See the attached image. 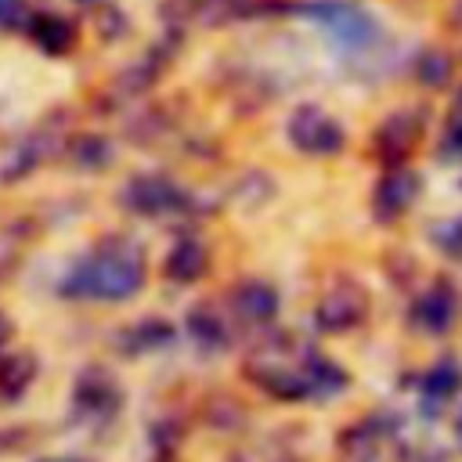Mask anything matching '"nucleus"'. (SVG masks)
I'll list each match as a JSON object with an SVG mask.
<instances>
[{
  "instance_id": "f257e3e1",
  "label": "nucleus",
  "mask_w": 462,
  "mask_h": 462,
  "mask_svg": "<svg viewBox=\"0 0 462 462\" xmlns=\"http://www.w3.org/2000/svg\"><path fill=\"white\" fill-rule=\"evenodd\" d=\"M245 375L278 401H300V397H328L346 386L343 368H336L328 357L300 346L289 336H278L253 350Z\"/></svg>"
},
{
  "instance_id": "f03ea898",
  "label": "nucleus",
  "mask_w": 462,
  "mask_h": 462,
  "mask_svg": "<svg viewBox=\"0 0 462 462\" xmlns=\"http://www.w3.org/2000/svg\"><path fill=\"white\" fill-rule=\"evenodd\" d=\"M144 285V253L130 238H105L90 256H83L61 282L65 296L76 300H130Z\"/></svg>"
},
{
  "instance_id": "7ed1b4c3",
  "label": "nucleus",
  "mask_w": 462,
  "mask_h": 462,
  "mask_svg": "<svg viewBox=\"0 0 462 462\" xmlns=\"http://www.w3.org/2000/svg\"><path fill=\"white\" fill-rule=\"evenodd\" d=\"M365 314H368V292L350 278H339L336 285H328L314 303V321L325 332H346L361 325Z\"/></svg>"
},
{
  "instance_id": "20e7f679",
  "label": "nucleus",
  "mask_w": 462,
  "mask_h": 462,
  "mask_svg": "<svg viewBox=\"0 0 462 462\" xmlns=\"http://www.w3.org/2000/svg\"><path fill=\"white\" fill-rule=\"evenodd\" d=\"M289 141L303 155H336L343 148V130L318 105H300L289 119Z\"/></svg>"
},
{
  "instance_id": "39448f33",
  "label": "nucleus",
  "mask_w": 462,
  "mask_h": 462,
  "mask_svg": "<svg viewBox=\"0 0 462 462\" xmlns=\"http://www.w3.org/2000/svg\"><path fill=\"white\" fill-rule=\"evenodd\" d=\"M314 18L346 51H361V47H368L375 40V22L365 11H357V7H346V4H318L314 7Z\"/></svg>"
},
{
  "instance_id": "423d86ee",
  "label": "nucleus",
  "mask_w": 462,
  "mask_h": 462,
  "mask_svg": "<svg viewBox=\"0 0 462 462\" xmlns=\"http://www.w3.org/2000/svg\"><path fill=\"white\" fill-rule=\"evenodd\" d=\"M415 199H419V177L404 166H393L372 191V213L379 220H397L401 213L411 209Z\"/></svg>"
},
{
  "instance_id": "0eeeda50",
  "label": "nucleus",
  "mask_w": 462,
  "mask_h": 462,
  "mask_svg": "<svg viewBox=\"0 0 462 462\" xmlns=\"http://www.w3.org/2000/svg\"><path fill=\"white\" fill-rule=\"evenodd\" d=\"M126 206L144 217H162L184 206V191L166 177H134L126 188Z\"/></svg>"
},
{
  "instance_id": "6e6552de",
  "label": "nucleus",
  "mask_w": 462,
  "mask_h": 462,
  "mask_svg": "<svg viewBox=\"0 0 462 462\" xmlns=\"http://www.w3.org/2000/svg\"><path fill=\"white\" fill-rule=\"evenodd\" d=\"M72 404H76V411L87 415V419H108V415L119 411V386L112 383L108 372L90 368V372H83V375L76 379Z\"/></svg>"
},
{
  "instance_id": "1a4fd4ad",
  "label": "nucleus",
  "mask_w": 462,
  "mask_h": 462,
  "mask_svg": "<svg viewBox=\"0 0 462 462\" xmlns=\"http://www.w3.org/2000/svg\"><path fill=\"white\" fill-rule=\"evenodd\" d=\"M419 137H422L419 116H415V112H393V116L375 130V152H379L383 162L397 166V162H404V159L411 155V148L419 144Z\"/></svg>"
},
{
  "instance_id": "9d476101",
  "label": "nucleus",
  "mask_w": 462,
  "mask_h": 462,
  "mask_svg": "<svg viewBox=\"0 0 462 462\" xmlns=\"http://www.w3.org/2000/svg\"><path fill=\"white\" fill-rule=\"evenodd\" d=\"M455 310H458V300H455L451 285L448 282H437L433 289H426L411 303V325L422 328V332L440 336V332H448L455 325Z\"/></svg>"
},
{
  "instance_id": "9b49d317",
  "label": "nucleus",
  "mask_w": 462,
  "mask_h": 462,
  "mask_svg": "<svg viewBox=\"0 0 462 462\" xmlns=\"http://www.w3.org/2000/svg\"><path fill=\"white\" fill-rule=\"evenodd\" d=\"M227 307L242 325H267L278 314V292L267 282H242L227 296Z\"/></svg>"
},
{
  "instance_id": "f8f14e48",
  "label": "nucleus",
  "mask_w": 462,
  "mask_h": 462,
  "mask_svg": "<svg viewBox=\"0 0 462 462\" xmlns=\"http://www.w3.org/2000/svg\"><path fill=\"white\" fill-rule=\"evenodd\" d=\"M231 318V314H227ZM217 307H209V303H202V307H195L191 314H188V328H191V336H195V343H202L206 350H220V346H227V339H231V321H227Z\"/></svg>"
},
{
  "instance_id": "ddd939ff",
  "label": "nucleus",
  "mask_w": 462,
  "mask_h": 462,
  "mask_svg": "<svg viewBox=\"0 0 462 462\" xmlns=\"http://www.w3.org/2000/svg\"><path fill=\"white\" fill-rule=\"evenodd\" d=\"M206 249L195 242V238H184V242H177L173 249H170V256H166V274L173 278V282H199L202 274H206Z\"/></svg>"
},
{
  "instance_id": "4468645a",
  "label": "nucleus",
  "mask_w": 462,
  "mask_h": 462,
  "mask_svg": "<svg viewBox=\"0 0 462 462\" xmlns=\"http://www.w3.org/2000/svg\"><path fill=\"white\" fill-rule=\"evenodd\" d=\"M36 375V361L29 354H7L0 357V404L22 397V390L32 383Z\"/></svg>"
},
{
  "instance_id": "2eb2a0df",
  "label": "nucleus",
  "mask_w": 462,
  "mask_h": 462,
  "mask_svg": "<svg viewBox=\"0 0 462 462\" xmlns=\"http://www.w3.org/2000/svg\"><path fill=\"white\" fill-rule=\"evenodd\" d=\"M458 386H462V368L451 361H440L422 375V397L426 401H448Z\"/></svg>"
},
{
  "instance_id": "dca6fc26",
  "label": "nucleus",
  "mask_w": 462,
  "mask_h": 462,
  "mask_svg": "<svg viewBox=\"0 0 462 462\" xmlns=\"http://www.w3.org/2000/svg\"><path fill=\"white\" fill-rule=\"evenodd\" d=\"M235 462H300V455L282 440H256L235 451Z\"/></svg>"
},
{
  "instance_id": "f3484780",
  "label": "nucleus",
  "mask_w": 462,
  "mask_h": 462,
  "mask_svg": "<svg viewBox=\"0 0 462 462\" xmlns=\"http://www.w3.org/2000/svg\"><path fill=\"white\" fill-rule=\"evenodd\" d=\"M170 336H173V328H170L166 321L148 318V321H141L137 328H130V332L123 336V343H126V350H155V346H162Z\"/></svg>"
},
{
  "instance_id": "a211bd4d",
  "label": "nucleus",
  "mask_w": 462,
  "mask_h": 462,
  "mask_svg": "<svg viewBox=\"0 0 462 462\" xmlns=\"http://www.w3.org/2000/svg\"><path fill=\"white\" fill-rule=\"evenodd\" d=\"M36 40H40L47 51H65V47L72 43V29H69L61 18L47 14V18H40V25H36Z\"/></svg>"
},
{
  "instance_id": "6ab92c4d",
  "label": "nucleus",
  "mask_w": 462,
  "mask_h": 462,
  "mask_svg": "<svg viewBox=\"0 0 462 462\" xmlns=\"http://www.w3.org/2000/svg\"><path fill=\"white\" fill-rule=\"evenodd\" d=\"M433 242H437V245H440L448 256L462 260V217H455V220L440 224V227L433 231Z\"/></svg>"
},
{
  "instance_id": "aec40b11",
  "label": "nucleus",
  "mask_w": 462,
  "mask_h": 462,
  "mask_svg": "<svg viewBox=\"0 0 462 462\" xmlns=\"http://www.w3.org/2000/svg\"><path fill=\"white\" fill-rule=\"evenodd\" d=\"M448 76H451V65H448V58H444L440 51H430V54L422 58V65H419V79H422V83H433V87H440Z\"/></svg>"
},
{
  "instance_id": "412c9836",
  "label": "nucleus",
  "mask_w": 462,
  "mask_h": 462,
  "mask_svg": "<svg viewBox=\"0 0 462 462\" xmlns=\"http://www.w3.org/2000/svg\"><path fill=\"white\" fill-rule=\"evenodd\" d=\"M444 148H448L451 155H462V119L451 123V130H448V137H444Z\"/></svg>"
},
{
  "instance_id": "4be33fe9",
  "label": "nucleus",
  "mask_w": 462,
  "mask_h": 462,
  "mask_svg": "<svg viewBox=\"0 0 462 462\" xmlns=\"http://www.w3.org/2000/svg\"><path fill=\"white\" fill-rule=\"evenodd\" d=\"M7 339H11V321H7L4 314H0V350L7 346Z\"/></svg>"
},
{
  "instance_id": "5701e85b",
  "label": "nucleus",
  "mask_w": 462,
  "mask_h": 462,
  "mask_svg": "<svg viewBox=\"0 0 462 462\" xmlns=\"http://www.w3.org/2000/svg\"><path fill=\"white\" fill-rule=\"evenodd\" d=\"M43 462H76V458H43Z\"/></svg>"
},
{
  "instance_id": "b1692460",
  "label": "nucleus",
  "mask_w": 462,
  "mask_h": 462,
  "mask_svg": "<svg viewBox=\"0 0 462 462\" xmlns=\"http://www.w3.org/2000/svg\"><path fill=\"white\" fill-rule=\"evenodd\" d=\"M458 440H462V419H458Z\"/></svg>"
},
{
  "instance_id": "393cba45",
  "label": "nucleus",
  "mask_w": 462,
  "mask_h": 462,
  "mask_svg": "<svg viewBox=\"0 0 462 462\" xmlns=\"http://www.w3.org/2000/svg\"><path fill=\"white\" fill-rule=\"evenodd\" d=\"M162 462H166V458H162Z\"/></svg>"
}]
</instances>
